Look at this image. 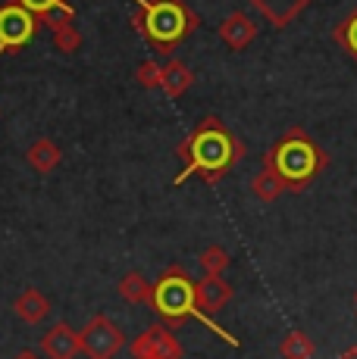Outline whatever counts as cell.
<instances>
[{
  "mask_svg": "<svg viewBox=\"0 0 357 359\" xmlns=\"http://www.w3.org/2000/svg\"><path fill=\"white\" fill-rule=\"evenodd\" d=\"M160 63H154V60H144L135 69V79H138L141 88H148V91H154V88H160Z\"/></svg>",
  "mask_w": 357,
  "mask_h": 359,
  "instance_id": "obj_22",
  "label": "cell"
},
{
  "mask_svg": "<svg viewBox=\"0 0 357 359\" xmlns=\"http://www.w3.org/2000/svg\"><path fill=\"white\" fill-rule=\"evenodd\" d=\"M13 359H41V356L35 353V350H22V353H19V356H13Z\"/></svg>",
  "mask_w": 357,
  "mask_h": 359,
  "instance_id": "obj_23",
  "label": "cell"
},
{
  "mask_svg": "<svg viewBox=\"0 0 357 359\" xmlns=\"http://www.w3.org/2000/svg\"><path fill=\"white\" fill-rule=\"evenodd\" d=\"M339 359H357V347H348V350H345V353H342Z\"/></svg>",
  "mask_w": 357,
  "mask_h": 359,
  "instance_id": "obj_24",
  "label": "cell"
},
{
  "mask_svg": "<svg viewBox=\"0 0 357 359\" xmlns=\"http://www.w3.org/2000/svg\"><path fill=\"white\" fill-rule=\"evenodd\" d=\"M16 4H22L25 10H32L35 16L44 22L51 13H60V10H66V13H72V4L70 0H16Z\"/></svg>",
  "mask_w": 357,
  "mask_h": 359,
  "instance_id": "obj_21",
  "label": "cell"
},
{
  "mask_svg": "<svg viewBox=\"0 0 357 359\" xmlns=\"http://www.w3.org/2000/svg\"><path fill=\"white\" fill-rule=\"evenodd\" d=\"M135 32L163 57H173V50L197 29V13L185 0H135Z\"/></svg>",
  "mask_w": 357,
  "mask_h": 359,
  "instance_id": "obj_2",
  "label": "cell"
},
{
  "mask_svg": "<svg viewBox=\"0 0 357 359\" xmlns=\"http://www.w3.org/2000/svg\"><path fill=\"white\" fill-rule=\"evenodd\" d=\"M44 25L51 29L53 47H57L60 53H72L82 47V32H79V25H75V10L72 13H66V10L51 13V16L44 19Z\"/></svg>",
  "mask_w": 357,
  "mask_h": 359,
  "instance_id": "obj_12",
  "label": "cell"
},
{
  "mask_svg": "<svg viewBox=\"0 0 357 359\" xmlns=\"http://www.w3.org/2000/svg\"><path fill=\"white\" fill-rule=\"evenodd\" d=\"M41 25L44 22L32 10H25L16 0H6L0 6V57L4 53H19L22 47H29Z\"/></svg>",
  "mask_w": 357,
  "mask_h": 359,
  "instance_id": "obj_5",
  "label": "cell"
},
{
  "mask_svg": "<svg viewBox=\"0 0 357 359\" xmlns=\"http://www.w3.org/2000/svg\"><path fill=\"white\" fill-rule=\"evenodd\" d=\"M251 191H254V197H257V200H264V203H273V200L283 197L288 188H285V182L276 175V172L266 169V165H264V169H260L257 175H254Z\"/></svg>",
  "mask_w": 357,
  "mask_h": 359,
  "instance_id": "obj_16",
  "label": "cell"
},
{
  "mask_svg": "<svg viewBox=\"0 0 357 359\" xmlns=\"http://www.w3.org/2000/svg\"><path fill=\"white\" fill-rule=\"evenodd\" d=\"M216 34L229 50H245V47H251L254 38H257V22H254V16H248L245 10H235L219 22Z\"/></svg>",
  "mask_w": 357,
  "mask_h": 359,
  "instance_id": "obj_9",
  "label": "cell"
},
{
  "mask_svg": "<svg viewBox=\"0 0 357 359\" xmlns=\"http://www.w3.org/2000/svg\"><path fill=\"white\" fill-rule=\"evenodd\" d=\"M79 347L88 359H113L122 347H126V337H122V331L113 325V319L94 316V319L79 331Z\"/></svg>",
  "mask_w": 357,
  "mask_h": 359,
  "instance_id": "obj_6",
  "label": "cell"
},
{
  "mask_svg": "<svg viewBox=\"0 0 357 359\" xmlns=\"http://www.w3.org/2000/svg\"><path fill=\"white\" fill-rule=\"evenodd\" d=\"M25 160H29V165L38 172V175H51V172L63 163V150H60V144L51 141V137H38V141L29 147Z\"/></svg>",
  "mask_w": 357,
  "mask_h": 359,
  "instance_id": "obj_14",
  "label": "cell"
},
{
  "mask_svg": "<svg viewBox=\"0 0 357 359\" xmlns=\"http://www.w3.org/2000/svg\"><path fill=\"white\" fill-rule=\"evenodd\" d=\"M150 287H154V285H150L141 272H126L119 278V297L126 303H135V306L150 300Z\"/></svg>",
  "mask_w": 357,
  "mask_h": 359,
  "instance_id": "obj_17",
  "label": "cell"
},
{
  "mask_svg": "<svg viewBox=\"0 0 357 359\" xmlns=\"http://www.w3.org/2000/svg\"><path fill=\"white\" fill-rule=\"evenodd\" d=\"M148 306L157 313V319L167 328L185 325L191 316H197V303H195V281L188 278L182 266H169L160 278L150 287V300Z\"/></svg>",
  "mask_w": 357,
  "mask_h": 359,
  "instance_id": "obj_4",
  "label": "cell"
},
{
  "mask_svg": "<svg viewBox=\"0 0 357 359\" xmlns=\"http://www.w3.org/2000/svg\"><path fill=\"white\" fill-rule=\"evenodd\" d=\"M354 309H357V294H354Z\"/></svg>",
  "mask_w": 357,
  "mask_h": 359,
  "instance_id": "obj_25",
  "label": "cell"
},
{
  "mask_svg": "<svg viewBox=\"0 0 357 359\" xmlns=\"http://www.w3.org/2000/svg\"><path fill=\"white\" fill-rule=\"evenodd\" d=\"M332 38H335V44H339L342 50L357 63V6L332 29Z\"/></svg>",
  "mask_w": 357,
  "mask_h": 359,
  "instance_id": "obj_19",
  "label": "cell"
},
{
  "mask_svg": "<svg viewBox=\"0 0 357 359\" xmlns=\"http://www.w3.org/2000/svg\"><path fill=\"white\" fill-rule=\"evenodd\" d=\"M176 156L182 160V172L176 175L173 184H185L188 178L216 184L245 160V144L216 116H204L191 128V135L176 147Z\"/></svg>",
  "mask_w": 357,
  "mask_h": 359,
  "instance_id": "obj_1",
  "label": "cell"
},
{
  "mask_svg": "<svg viewBox=\"0 0 357 359\" xmlns=\"http://www.w3.org/2000/svg\"><path fill=\"white\" fill-rule=\"evenodd\" d=\"M41 353H44L47 359H75L82 353L79 334H75L66 322H57V325L41 337Z\"/></svg>",
  "mask_w": 357,
  "mask_h": 359,
  "instance_id": "obj_11",
  "label": "cell"
},
{
  "mask_svg": "<svg viewBox=\"0 0 357 359\" xmlns=\"http://www.w3.org/2000/svg\"><path fill=\"white\" fill-rule=\"evenodd\" d=\"M248 4L273 25V29H288L313 0H248Z\"/></svg>",
  "mask_w": 357,
  "mask_h": 359,
  "instance_id": "obj_10",
  "label": "cell"
},
{
  "mask_svg": "<svg viewBox=\"0 0 357 359\" xmlns=\"http://www.w3.org/2000/svg\"><path fill=\"white\" fill-rule=\"evenodd\" d=\"M264 165L283 178L288 191H304L329 165V156L304 128H288L264 154Z\"/></svg>",
  "mask_w": 357,
  "mask_h": 359,
  "instance_id": "obj_3",
  "label": "cell"
},
{
  "mask_svg": "<svg viewBox=\"0 0 357 359\" xmlns=\"http://www.w3.org/2000/svg\"><path fill=\"white\" fill-rule=\"evenodd\" d=\"M129 353H132V359H182V347L173 337V331L163 322H157L129 344Z\"/></svg>",
  "mask_w": 357,
  "mask_h": 359,
  "instance_id": "obj_7",
  "label": "cell"
},
{
  "mask_svg": "<svg viewBox=\"0 0 357 359\" xmlns=\"http://www.w3.org/2000/svg\"><path fill=\"white\" fill-rule=\"evenodd\" d=\"M191 81H195V72H191V66L182 63V60H169V63L160 69V88L167 91V97H173V100L188 91Z\"/></svg>",
  "mask_w": 357,
  "mask_h": 359,
  "instance_id": "obj_15",
  "label": "cell"
},
{
  "mask_svg": "<svg viewBox=\"0 0 357 359\" xmlns=\"http://www.w3.org/2000/svg\"><path fill=\"white\" fill-rule=\"evenodd\" d=\"M279 353L285 359H313L317 356V347H313V341L304 331H288L283 337V344H279Z\"/></svg>",
  "mask_w": 357,
  "mask_h": 359,
  "instance_id": "obj_18",
  "label": "cell"
},
{
  "mask_svg": "<svg viewBox=\"0 0 357 359\" xmlns=\"http://www.w3.org/2000/svg\"><path fill=\"white\" fill-rule=\"evenodd\" d=\"M229 300H232V285H226L223 275H204V278L195 285L197 319H204V316H210V319H214V316H216Z\"/></svg>",
  "mask_w": 357,
  "mask_h": 359,
  "instance_id": "obj_8",
  "label": "cell"
},
{
  "mask_svg": "<svg viewBox=\"0 0 357 359\" xmlns=\"http://www.w3.org/2000/svg\"><path fill=\"white\" fill-rule=\"evenodd\" d=\"M197 262H201L204 275H223L226 269H229V253H226L219 244H210V247H204L201 250Z\"/></svg>",
  "mask_w": 357,
  "mask_h": 359,
  "instance_id": "obj_20",
  "label": "cell"
},
{
  "mask_svg": "<svg viewBox=\"0 0 357 359\" xmlns=\"http://www.w3.org/2000/svg\"><path fill=\"white\" fill-rule=\"evenodd\" d=\"M47 309H51V303H47V297L41 294L38 287H25V291L16 297V303H13V313H16L19 322H25V325H38V322H44Z\"/></svg>",
  "mask_w": 357,
  "mask_h": 359,
  "instance_id": "obj_13",
  "label": "cell"
}]
</instances>
